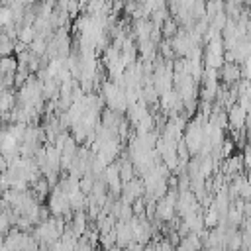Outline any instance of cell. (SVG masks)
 I'll use <instances>...</instances> for the list:
<instances>
[{
  "mask_svg": "<svg viewBox=\"0 0 251 251\" xmlns=\"http://www.w3.org/2000/svg\"><path fill=\"white\" fill-rule=\"evenodd\" d=\"M161 31H163L165 39H173L178 33V20L176 18H167L163 22V25H161Z\"/></svg>",
  "mask_w": 251,
  "mask_h": 251,
  "instance_id": "277c9868",
  "label": "cell"
},
{
  "mask_svg": "<svg viewBox=\"0 0 251 251\" xmlns=\"http://www.w3.org/2000/svg\"><path fill=\"white\" fill-rule=\"evenodd\" d=\"M227 118H229V127L231 129H245L247 122V110L237 102L227 108Z\"/></svg>",
  "mask_w": 251,
  "mask_h": 251,
  "instance_id": "3957f363",
  "label": "cell"
},
{
  "mask_svg": "<svg viewBox=\"0 0 251 251\" xmlns=\"http://www.w3.org/2000/svg\"><path fill=\"white\" fill-rule=\"evenodd\" d=\"M47 206H49V210H51L53 216H63V218H69L71 216V210H73L69 194L63 192L59 186L49 194V204Z\"/></svg>",
  "mask_w": 251,
  "mask_h": 251,
  "instance_id": "6da1fadb",
  "label": "cell"
},
{
  "mask_svg": "<svg viewBox=\"0 0 251 251\" xmlns=\"http://www.w3.org/2000/svg\"><path fill=\"white\" fill-rule=\"evenodd\" d=\"M241 75H243V71L239 69V65L235 61H226L220 69V78L226 86H233L241 78Z\"/></svg>",
  "mask_w": 251,
  "mask_h": 251,
  "instance_id": "7a4b0ae2",
  "label": "cell"
}]
</instances>
